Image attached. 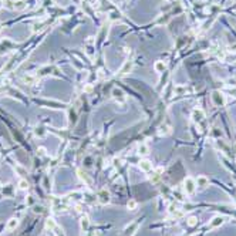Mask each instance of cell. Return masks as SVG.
Returning <instances> with one entry per match:
<instances>
[{"mask_svg": "<svg viewBox=\"0 0 236 236\" xmlns=\"http://www.w3.org/2000/svg\"><path fill=\"white\" fill-rule=\"evenodd\" d=\"M46 228L51 230V232L54 233L55 236H66V233H64V230H63V228L58 226L57 222H55L53 218H49V219L46 221Z\"/></svg>", "mask_w": 236, "mask_h": 236, "instance_id": "cell-1", "label": "cell"}, {"mask_svg": "<svg viewBox=\"0 0 236 236\" xmlns=\"http://www.w3.org/2000/svg\"><path fill=\"white\" fill-rule=\"evenodd\" d=\"M184 189H185V192H186L188 195H192V193L195 192V189H196L195 179H192L191 176L185 178V181H184Z\"/></svg>", "mask_w": 236, "mask_h": 236, "instance_id": "cell-2", "label": "cell"}, {"mask_svg": "<svg viewBox=\"0 0 236 236\" xmlns=\"http://www.w3.org/2000/svg\"><path fill=\"white\" fill-rule=\"evenodd\" d=\"M97 199H98V202L101 203V205H107L108 202H110V192H108L107 189H101L100 192H98V195H97Z\"/></svg>", "mask_w": 236, "mask_h": 236, "instance_id": "cell-3", "label": "cell"}, {"mask_svg": "<svg viewBox=\"0 0 236 236\" xmlns=\"http://www.w3.org/2000/svg\"><path fill=\"white\" fill-rule=\"evenodd\" d=\"M212 100H213L215 105H218V107L225 105V98H223V95H222L219 91H215L213 94H212Z\"/></svg>", "mask_w": 236, "mask_h": 236, "instance_id": "cell-4", "label": "cell"}, {"mask_svg": "<svg viewBox=\"0 0 236 236\" xmlns=\"http://www.w3.org/2000/svg\"><path fill=\"white\" fill-rule=\"evenodd\" d=\"M36 80H37L36 74L27 73V74H24V76L22 77V81H23L24 84H29V86H33V84H36Z\"/></svg>", "mask_w": 236, "mask_h": 236, "instance_id": "cell-5", "label": "cell"}, {"mask_svg": "<svg viewBox=\"0 0 236 236\" xmlns=\"http://www.w3.org/2000/svg\"><path fill=\"white\" fill-rule=\"evenodd\" d=\"M203 117H205V113H203L201 108H195V110L192 111V118H193V121H196V123L202 121Z\"/></svg>", "mask_w": 236, "mask_h": 236, "instance_id": "cell-6", "label": "cell"}, {"mask_svg": "<svg viewBox=\"0 0 236 236\" xmlns=\"http://www.w3.org/2000/svg\"><path fill=\"white\" fill-rule=\"evenodd\" d=\"M17 226H18V219L17 218H12V219H9V221H7L6 230H7V232H12V230H14Z\"/></svg>", "mask_w": 236, "mask_h": 236, "instance_id": "cell-7", "label": "cell"}, {"mask_svg": "<svg viewBox=\"0 0 236 236\" xmlns=\"http://www.w3.org/2000/svg\"><path fill=\"white\" fill-rule=\"evenodd\" d=\"M138 165H139V168H141L144 172H149V171H152V164H151L148 160H141V161H139Z\"/></svg>", "mask_w": 236, "mask_h": 236, "instance_id": "cell-8", "label": "cell"}, {"mask_svg": "<svg viewBox=\"0 0 236 236\" xmlns=\"http://www.w3.org/2000/svg\"><path fill=\"white\" fill-rule=\"evenodd\" d=\"M196 186H201V188H205L209 185V179L206 178L205 175H201V176H198V179H196Z\"/></svg>", "mask_w": 236, "mask_h": 236, "instance_id": "cell-9", "label": "cell"}, {"mask_svg": "<svg viewBox=\"0 0 236 236\" xmlns=\"http://www.w3.org/2000/svg\"><path fill=\"white\" fill-rule=\"evenodd\" d=\"M77 174H78V176H80L81 181H84L87 185H91V184H92V179L90 178V176L83 171V169H78V171H77Z\"/></svg>", "mask_w": 236, "mask_h": 236, "instance_id": "cell-10", "label": "cell"}, {"mask_svg": "<svg viewBox=\"0 0 236 236\" xmlns=\"http://www.w3.org/2000/svg\"><path fill=\"white\" fill-rule=\"evenodd\" d=\"M80 226H81V230H83V232H87V230H88V228H90V218L87 216V215H84L83 218H81Z\"/></svg>", "mask_w": 236, "mask_h": 236, "instance_id": "cell-11", "label": "cell"}, {"mask_svg": "<svg viewBox=\"0 0 236 236\" xmlns=\"http://www.w3.org/2000/svg\"><path fill=\"white\" fill-rule=\"evenodd\" d=\"M223 222L225 221L222 216H215L211 221V223H209V228H218V226H221V225H223Z\"/></svg>", "mask_w": 236, "mask_h": 236, "instance_id": "cell-12", "label": "cell"}, {"mask_svg": "<svg viewBox=\"0 0 236 236\" xmlns=\"http://www.w3.org/2000/svg\"><path fill=\"white\" fill-rule=\"evenodd\" d=\"M131 70H132V61H125V63H124V66L121 67L120 74H121V76H125V74H128Z\"/></svg>", "mask_w": 236, "mask_h": 236, "instance_id": "cell-13", "label": "cell"}, {"mask_svg": "<svg viewBox=\"0 0 236 236\" xmlns=\"http://www.w3.org/2000/svg\"><path fill=\"white\" fill-rule=\"evenodd\" d=\"M137 228H138V223H137V222H134V223H131V226H127L125 228V235L127 236H132L134 235V230L137 229Z\"/></svg>", "mask_w": 236, "mask_h": 236, "instance_id": "cell-14", "label": "cell"}, {"mask_svg": "<svg viewBox=\"0 0 236 236\" xmlns=\"http://www.w3.org/2000/svg\"><path fill=\"white\" fill-rule=\"evenodd\" d=\"M154 68H155V71H158V73H164V70L166 68V64L164 61H156Z\"/></svg>", "mask_w": 236, "mask_h": 236, "instance_id": "cell-15", "label": "cell"}, {"mask_svg": "<svg viewBox=\"0 0 236 236\" xmlns=\"http://www.w3.org/2000/svg\"><path fill=\"white\" fill-rule=\"evenodd\" d=\"M161 172H162V168H158L156 169V172L155 174H152V176H151V182H154V184H155V182H158L160 181V176H161Z\"/></svg>", "mask_w": 236, "mask_h": 236, "instance_id": "cell-16", "label": "cell"}, {"mask_svg": "<svg viewBox=\"0 0 236 236\" xmlns=\"http://www.w3.org/2000/svg\"><path fill=\"white\" fill-rule=\"evenodd\" d=\"M113 95H114V98H117V100H124L123 91H121V90H118V88H114L113 90Z\"/></svg>", "mask_w": 236, "mask_h": 236, "instance_id": "cell-17", "label": "cell"}, {"mask_svg": "<svg viewBox=\"0 0 236 236\" xmlns=\"http://www.w3.org/2000/svg\"><path fill=\"white\" fill-rule=\"evenodd\" d=\"M18 188L22 191H27L29 189V182H27V179H20L18 181Z\"/></svg>", "mask_w": 236, "mask_h": 236, "instance_id": "cell-18", "label": "cell"}, {"mask_svg": "<svg viewBox=\"0 0 236 236\" xmlns=\"http://www.w3.org/2000/svg\"><path fill=\"white\" fill-rule=\"evenodd\" d=\"M148 152H149V149H148V147L145 144H141L138 147V154H139V155H147Z\"/></svg>", "mask_w": 236, "mask_h": 236, "instance_id": "cell-19", "label": "cell"}, {"mask_svg": "<svg viewBox=\"0 0 236 236\" xmlns=\"http://www.w3.org/2000/svg\"><path fill=\"white\" fill-rule=\"evenodd\" d=\"M137 206H138V203H137V201H134V199H129L128 203H127V208H128L129 211H135Z\"/></svg>", "mask_w": 236, "mask_h": 236, "instance_id": "cell-20", "label": "cell"}, {"mask_svg": "<svg viewBox=\"0 0 236 236\" xmlns=\"http://www.w3.org/2000/svg\"><path fill=\"white\" fill-rule=\"evenodd\" d=\"M34 132H36L37 137H43L44 134H46V129L43 128V127H36V129H34Z\"/></svg>", "mask_w": 236, "mask_h": 236, "instance_id": "cell-21", "label": "cell"}, {"mask_svg": "<svg viewBox=\"0 0 236 236\" xmlns=\"http://www.w3.org/2000/svg\"><path fill=\"white\" fill-rule=\"evenodd\" d=\"M196 222H198V219H196L195 216H189V218H188V225H189V226H195Z\"/></svg>", "mask_w": 236, "mask_h": 236, "instance_id": "cell-22", "label": "cell"}, {"mask_svg": "<svg viewBox=\"0 0 236 236\" xmlns=\"http://www.w3.org/2000/svg\"><path fill=\"white\" fill-rule=\"evenodd\" d=\"M12 191H13L12 185H6V186L3 188V192H4V193H12Z\"/></svg>", "mask_w": 236, "mask_h": 236, "instance_id": "cell-23", "label": "cell"}, {"mask_svg": "<svg viewBox=\"0 0 236 236\" xmlns=\"http://www.w3.org/2000/svg\"><path fill=\"white\" fill-rule=\"evenodd\" d=\"M37 152H39V155H40V156H44V155H46V148L40 147L39 149H37Z\"/></svg>", "mask_w": 236, "mask_h": 236, "instance_id": "cell-24", "label": "cell"}, {"mask_svg": "<svg viewBox=\"0 0 236 236\" xmlns=\"http://www.w3.org/2000/svg\"><path fill=\"white\" fill-rule=\"evenodd\" d=\"M230 50H232V51H236V44L235 46H230Z\"/></svg>", "mask_w": 236, "mask_h": 236, "instance_id": "cell-25", "label": "cell"}, {"mask_svg": "<svg viewBox=\"0 0 236 236\" xmlns=\"http://www.w3.org/2000/svg\"><path fill=\"white\" fill-rule=\"evenodd\" d=\"M0 30H2V24H0Z\"/></svg>", "mask_w": 236, "mask_h": 236, "instance_id": "cell-26", "label": "cell"}, {"mask_svg": "<svg viewBox=\"0 0 236 236\" xmlns=\"http://www.w3.org/2000/svg\"><path fill=\"white\" fill-rule=\"evenodd\" d=\"M166 2H169V0H166Z\"/></svg>", "mask_w": 236, "mask_h": 236, "instance_id": "cell-27", "label": "cell"}]
</instances>
